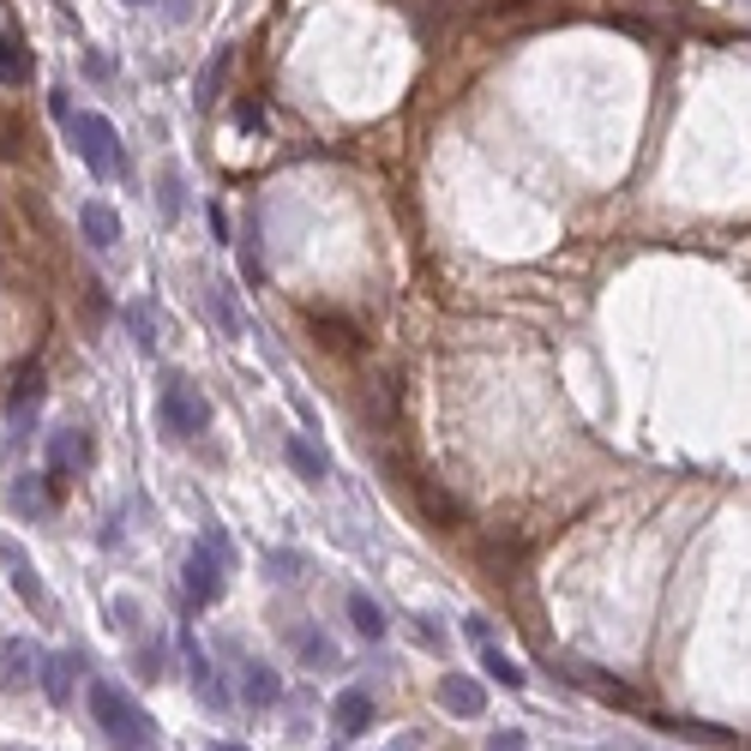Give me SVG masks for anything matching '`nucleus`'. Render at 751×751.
I'll return each mask as SVG.
<instances>
[{"label":"nucleus","mask_w":751,"mask_h":751,"mask_svg":"<svg viewBox=\"0 0 751 751\" xmlns=\"http://www.w3.org/2000/svg\"><path fill=\"white\" fill-rule=\"evenodd\" d=\"M156 205H163V217H181L187 211V187L175 169H163V181H156Z\"/></svg>","instance_id":"4be33fe9"},{"label":"nucleus","mask_w":751,"mask_h":751,"mask_svg":"<svg viewBox=\"0 0 751 751\" xmlns=\"http://www.w3.org/2000/svg\"><path fill=\"white\" fill-rule=\"evenodd\" d=\"M481 674H487L493 686H506V691H523V686H530V674H523V667L506 655V649H493V644H481Z\"/></svg>","instance_id":"4468645a"},{"label":"nucleus","mask_w":751,"mask_h":751,"mask_svg":"<svg viewBox=\"0 0 751 751\" xmlns=\"http://www.w3.org/2000/svg\"><path fill=\"white\" fill-rule=\"evenodd\" d=\"M440 703L451 715H481L487 710V691H481V679H469V674H445L440 679Z\"/></svg>","instance_id":"9b49d317"},{"label":"nucleus","mask_w":751,"mask_h":751,"mask_svg":"<svg viewBox=\"0 0 751 751\" xmlns=\"http://www.w3.org/2000/svg\"><path fill=\"white\" fill-rule=\"evenodd\" d=\"M301 565H307V559H301L295 547H277V553H265V571H271L277 583H301Z\"/></svg>","instance_id":"5701e85b"},{"label":"nucleus","mask_w":751,"mask_h":751,"mask_svg":"<svg viewBox=\"0 0 751 751\" xmlns=\"http://www.w3.org/2000/svg\"><path fill=\"white\" fill-rule=\"evenodd\" d=\"M91 463V433H78V428H61V433H49V463H42V481H49L54 493L73 481V469H85Z\"/></svg>","instance_id":"39448f33"},{"label":"nucleus","mask_w":751,"mask_h":751,"mask_svg":"<svg viewBox=\"0 0 751 751\" xmlns=\"http://www.w3.org/2000/svg\"><path fill=\"white\" fill-rule=\"evenodd\" d=\"M283 457H289V469H295L301 481H324V475H331V457H324L319 445L307 440V433H289V440H283Z\"/></svg>","instance_id":"f8f14e48"},{"label":"nucleus","mask_w":751,"mask_h":751,"mask_svg":"<svg viewBox=\"0 0 751 751\" xmlns=\"http://www.w3.org/2000/svg\"><path fill=\"white\" fill-rule=\"evenodd\" d=\"M331 722H338L343 739H361L367 727H373V698H367L361 686H343L338 703H331Z\"/></svg>","instance_id":"6e6552de"},{"label":"nucleus","mask_w":751,"mask_h":751,"mask_svg":"<svg viewBox=\"0 0 751 751\" xmlns=\"http://www.w3.org/2000/svg\"><path fill=\"white\" fill-rule=\"evenodd\" d=\"M571 679H577L583 691H596V698H608V703H637L632 691H625V686H613V679H596V674H571Z\"/></svg>","instance_id":"393cba45"},{"label":"nucleus","mask_w":751,"mask_h":751,"mask_svg":"<svg viewBox=\"0 0 751 751\" xmlns=\"http://www.w3.org/2000/svg\"><path fill=\"white\" fill-rule=\"evenodd\" d=\"M301 661L307 667H338V644L324 632H301Z\"/></svg>","instance_id":"aec40b11"},{"label":"nucleus","mask_w":751,"mask_h":751,"mask_svg":"<svg viewBox=\"0 0 751 751\" xmlns=\"http://www.w3.org/2000/svg\"><path fill=\"white\" fill-rule=\"evenodd\" d=\"M91 715L120 751H156V722L120 686H109V679H91Z\"/></svg>","instance_id":"f257e3e1"},{"label":"nucleus","mask_w":751,"mask_h":751,"mask_svg":"<svg viewBox=\"0 0 751 751\" xmlns=\"http://www.w3.org/2000/svg\"><path fill=\"white\" fill-rule=\"evenodd\" d=\"M487 751H523V734L518 727H499V734L487 739Z\"/></svg>","instance_id":"bb28decb"},{"label":"nucleus","mask_w":751,"mask_h":751,"mask_svg":"<svg viewBox=\"0 0 751 751\" xmlns=\"http://www.w3.org/2000/svg\"><path fill=\"white\" fill-rule=\"evenodd\" d=\"M349 625H355V637H367V644H379V637L391 632V625H385V608H379L367 589H349Z\"/></svg>","instance_id":"ddd939ff"},{"label":"nucleus","mask_w":751,"mask_h":751,"mask_svg":"<svg viewBox=\"0 0 751 751\" xmlns=\"http://www.w3.org/2000/svg\"><path fill=\"white\" fill-rule=\"evenodd\" d=\"M37 667H42V655L30 649V637H7V644H0V686L7 691H30L42 679Z\"/></svg>","instance_id":"423d86ee"},{"label":"nucleus","mask_w":751,"mask_h":751,"mask_svg":"<svg viewBox=\"0 0 751 751\" xmlns=\"http://www.w3.org/2000/svg\"><path fill=\"white\" fill-rule=\"evenodd\" d=\"M211 751H246V746H234V739H211Z\"/></svg>","instance_id":"7c9ffc66"},{"label":"nucleus","mask_w":751,"mask_h":751,"mask_svg":"<svg viewBox=\"0 0 751 751\" xmlns=\"http://www.w3.org/2000/svg\"><path fill=\"white\" fill-rule=\"evenodd\" d=\"M78 229H85V241H91L97 253H109V246L120 241V217L103 205V199H85V205H78Z\"/></svg>","instance_id":"1a4fd4ad"},{"label":"nucleus","mask_w":751,"mask_h":751,"mask_svg":"<svg viewBox=\"0 0 751 751\" xmlns=\"http://www.w3.org/2000/svg\"><path fill=\"white\" fill-rule=\"evenodd\" d=\"M30 78V54L18 49L13 30H0V85H25Z\"/></svg>","instance_id":"a211bd4d"},{"label":"nucleus","mask_w":751,"mask_h":751,"mask_svg":"<svg viewBox=\"0 0 751 751\" xmlns=\"http://www.w3.org/2000/svg\"><path fill=\"white\" fill-rule=\"evenodd\" d=\"M37 475H18L13 487H7V499H13V511H30V518H42L49 511V499H42V487H30Z\"/></svg>","instance_id":"412c9836"},{"label":"nucleus","mask_w":751,"mask_h":751,"mask_svg":"<svg viewBox=\"0 0 751 751\" xmlns=\"http://www.w3.org/2000/svg\"><path fill=\"white\" fill-rule=\"evenodd\" d=\"M156 421H163L169 440H205V433H211V403L199 397L193 379L169 373V379H163V397H156Z\"/></svg>","instance_id":"7ed1b4c3"},{"label":"nucleus","mask_w":751,"mask_h":751,"mask_svg":"<svg viewBox=\"0 0 751 751\" xmlns=\"http://www.w3.org/2000/svg\"><path fill=\"white\" fill-rule=\"evenodd\" d=\"M66 132H73L78 163H85L97 181H120V175H127V144H120V132H115V120H109V115L78 109V115L66 120Z\"/></svg>","instance_id":"f03ea898"},{"label":"nucleus","mask_w":751,"mask_h":751,"mask_svg":"<svg viewBox=\"0 0 751 751\" xmlns=\"http://www.w3.org/2000/svg\"><path fill=\"white\" fill-rule=\"evenodd\" d=\"M0 565L13 571V589L30 601V608H42V601H49V596H42V577H37V565H30V559L18 553V542H7V535H0Z\"/></svg>","instance_id":"9d476101"},{"label":"nucleus","mask_w":751,"mask_h":751,"mask_svg":"<svg viewBox=\"0 0 751 751\" xmlns=\"http://www.w3.org/2000/svg\"><path fill=\"white\" fill-rule=\"evenodd\" d=\"M222 583H229V565H222V559L211 553L205 542H199L193 553H187V565H181V596H187V608H193V613L217 608Z\"/></svg>","instance_id":"20e7f679"},{"label":"nucleus","mask_w":751,"mask_h":751,"mask_svg":"<svg viewBox=\"0 0 751 751\" xmlns=\"http://www.w3.org/2000/svg\"><path fill=\"white\" fill-rule=\"evenodd\" d=\"M277 698H283V679H277L265 661H246V703H253V710H271Z\"/></svg>","instance_id":"dca6fc26"},{"label":"nucleus","mask_w":751,"mask_h":751,"mask_svg":"<svg viewBox=\"0 0 751 751\" xmlns=\"http://www.w3.org/2000/svg\"><path fill=\"white\" fill-rule=\"evenodd\" d=\"M229 61H234L229 49H217V54L205 61V73H199V85H193V103H199V109H211V103H217L222 78H229Z\"/></svg>","instance_id":"f3484780"},{"label":"nucleus","mask_w":751,"mask_h":751,"mask_svg":"<svg viewBox=\"0 0 751 751\" xmlns=\"http://www.w3.org/2000/svg\"><path fill=\"white\" fill-rule=\"evenodd\" d=\"M211 229H217V241L229 246V234H234V229H229V211H222V205H211Z\"/></svg>","instance_id":"c85d7f7f"},{"label":"nucleus","mask_w":751,"mask_h":751,"mask_svg":"<svg viewBox=\"0 0 751 751\" xmlns=\"http://www.w3.org/2000/svg\"><path fill=\"white\" fill-rule=\"evenodd\" d=\"M463 632L475 637V644H487V637H493V625H487V620H481V613H475V620H463Z\"/></svg>","instance_id":"c756f323"},{"label":"nucleus","mask_w":751,"mask_h":751,"mask_svg":"<svg viewBox=\"0 0 751 751\" xmlns=\"http://www.w3.org/2000/svg\"><path fill=\"white\" fill-rule=\"evenodd\" d=\"M37 403H42V373L30 367V373L18 379V391L7 397V421H13V440H18V428H25V415H37Z\"/></svg>","instance_id":"2eb2a0df"},{"label":"nucleus","mask_w":751,"mask_h":751,"mask_svg":"<svg viewBox=\"0 0 751 751\" xmlns=\"http://www.w3.org/2000/svg\"><path fill=\"white\" fill-rule=\"evenodd\" d=\"M127 324H132V343L151 355L156 349V324H151V307H144V301H132V307H127Z\"/></svg>","instance_id":"b1692460"},{"label":"nucleus","mask_w":751,"mask_h":751,"mask_svg":"<svg viewBox=\"0 0 751 751\" xmlns=\"http://www.w3.org/2000/svg\"><path fill=\"white\" fill-rule=\"evenodd\" d=\"M415 625H421V644H428V649H445V632L428 620V613H421V620H415Z\"/></svg>","instance_id":"cd10ccee"},{"label":"nucleus","mask_w":751,"mask_h":751,"mask_svg":"<svg viewBox=\"0 0 751 751\" xmlns=\"http://www.w3.org/2000/svg\"><path fill=\"white\" fill-rule=\"evenodd\" d=\"M127 7H144V0H127Z\"/></svg>","instance_id":"2f4dec72"},{"label":"nucleus","mask_w":751,"mask_h":751,"mask_svg":"<svg viewBox=\"0 0 751 751\" xmlns=\"http://www.w3.org/2000/svg\"><path fill=\"white\" fill-rule=\"evenodd\" d=\"M78 674H85V661L73 655V649H61V655H42V679L37 686L49 691V703H73V686H78Z\"/></svg>","instance_id":"0eeeda50"},{"label":"nucleus","mask_w":751,"mask_h":751,"mask_svg":"<svg viewBox=\"0 0 751 751\" xmlns=\"http://www.w3.org/2000/svg\"><path fill=\"white\" fill-rule=\"evenodd\" d=\"M211 313L222 319V338H246L241 301H234V289H229V283H217V289H211Z\"/></svg>","instance_id":"6ab92c4d"},{"label":"nucleus","mask_w":751,"mask_h":751,"mask_svg":"<svg viewBox=\"0 0 751 751\" xmlns=\"http://www.w3.org/2000/svg\"><path fill=\"white\" fill-rule=\"evenodd\" d=\"M205 547H211V553H217L222 565L234 571V542H229V535H222V530H205Z\"/></svg>","instance_id":"a878e982"}]
</instances>
